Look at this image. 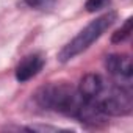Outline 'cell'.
<instances>
[{"instance_id": "cell-8", "label": "cell", "mask_w": 133, "mask_h": 133, "mask_svg": "<svg viewBox=\"0 0 133 133\" xmlns=\"http://www.w3.org/2000/svg\"><path fill=\"white\" fill-rule=\"evenodd\" d=\"M110 3H111V0H86L85 8H86L88 13H96V11H100V10L107 8Z\"/></svg>"}, {"instance_id": "cell-2", "label": "cell", "mask_w": 133, "mask_h": 133, "mask_svg": "<svg viewBox=\"0 0 133 133\" xmlns=\"http://www.w3.org/2000/svg\"><path fill=\"white\" fill-rule=\"evenodd\" d=\"M117 19V14L114 11H110L97 19H94L92 22H89L72 41H69L66 44L59 53H58V59L61 63H68L71 59H74L77 55L83 53L86 49H89Z\"/></svg>"}, {"instance_id": "cell-1", "label": "cell", "mask_w": 133, "mask_h": 133, "mask_svg": "<svg viewBox=\"0 0 133 133\" xmlns=\"http://www.w3.org/2000/svg\"><path fill=\"white\" fill-rule=\"evenodd\" d=\"M35 100L44 110H52L75 119L78 117L86 102V99H83L77 88L64 82H53L39 88L35 94Z\"/></svg>"}, {"instance_id": "cell-5", "label": "cell", "mask_w": 133, "mask_h": 133, "mask_svg": "<svg viewBox=\"0 0 133 133\" xmlns=\"http://www.w3.org/2000/svg\"><path fill=\"white\" fill-rule=\"evenodd\" d=\"M45 64V58L41 53H30L24 56L16 66V80L19 83H25L36 77Z\"/></svg>"}, {"instance_id": "cell-10", "label": "cell", "mask_w": 133, "mask_h": 133, "mask_svg": "<svg viewBox=\"0 0 133 133\" xmlns=\"http://www.w3.org/2000/svg\"><path fill=\"white\" fill-rule=\"evenodd\" d=\"M27 130H31V131H59L63 128L50 127V125H30V127H27Z\"/></svg>"}, {"instance_id": "cell-3", "label": "cell", "mask_w": 133, "mask_h": 133, "mask_svg": "<svg viewBox=\"0 0 133 133\" xmlns=\"http://www.w3.org/2000/svg\"><path fill=\"white\" fill-rule=\"evenodd\" d=\"M94 103L105 116H128L133 110L131 89L125 85L107 83Z\"/></svg>"}, {"instance_id": "cell-9", "label": "cell", "mask_w": 133, "mask_h": 133, "mask_svg": "<svg viewBox=\"0 0 133 133\" xmlns=\"http://www.w3.org/2000/svg\"><path fill=\"white\" fill-rule=\"evenodd\" d=\"M24 2H25V5H28L30 8L41 10V11L50 10V8L55 5V0H24Z\"/></svg>"}, {"instance_id": "cell-7", "label": "cell", "mask_w": 133, "mask_h": 133, "mask_svg": "<svg viewBox=\"0 0 133 133\" xmlns=\"http://www.w3.org/2000/svg\"><path fill=\"white\" fill-rule=\"evenodd\" d=\"M130 35H131V17H128V19L125 21V24H124L116 33H113V36H111V42H114V44H117V42H124L125 39L130 38Z\"/></svg>"}, {"instance_id": "cell-4", "label": "cell", "mask_w": 133, "mask_h": 133, "mask_svg": "<svg viewBox=\"0 0 133 133\" xmlns=\"http://www.w3.org/2000/svg\"><path fill=\"white\" fill-rule=\"evenodd\" d=\"M105 68H107L108 74L116 80V83L130 86L133 68H131V59L128 55H124V53L108 55L105 58Z\"/></svg>"}, {"instance_id": "cell-6", "label": "cell", "mask_w": 133, "mask_h": 133, "mask_svg": "<svg viewBox=\"0 0 133 133\" xmlns=\"http://www.w3.org/2000/svg\"><path fill=\"white\" fill-rule=\"evenodd\" d=\"M105 80L102 78V75L99 74H88L85 75L82 80H80V85H78V92L83 96V99L89 100V102H94L99 94L103 91L105 88Z\"/></svg>"}]
</instances>
